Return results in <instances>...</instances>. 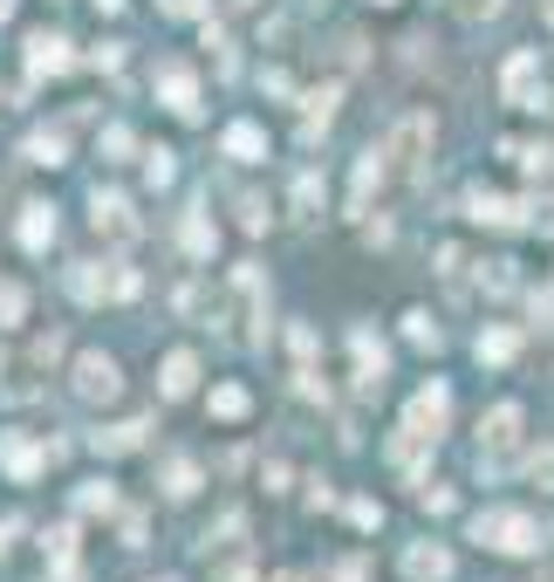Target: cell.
Segmentation results:
<instances>
[{
	"label": "cell",
	"instance_id": "74e56055",
	"mask_svg": "<svg viewBox=\"0 0 554 582\" xmlns=\"http://www.w3.org/2000/svg\"><path fill=\"white\" fill-rule=\"evenodd\" d=\"M486 288H493V295H506V288H513V261H493V275H486Z\"/></svg>",
	"mask_w": 554,
	"mask_h": 582
},
{
	"label": "cell",
	"instance_id": "3957f363",
	"mask_svg": "<svg viewBox=\"0 0 554 582\" xmlns=\"http://www.w3.org/2000/svg\"><path fill=\"white\" fill-rule=\"evenodd\" d=\"M445 418H452V391H445V384H424V391L411 398V411H404V432L439 439V432H445Z\"/></svg>",
	"mask_w": 554,
	"mask_h": 582
},
{
	"label": "cell",
	"instance_id": "4fadbf2b",
	"mask_svg": "<svg viewBox=\"0 0 554 582\" xmlns=\"http://www.w3.org/2000/svg\"><path fill=\"white\" fill-rule=\"evenodd\" d=\"M49 241H55V206H28V213H21V247L42 254Z\"/></svg>",
	"mask_w": 554,
	"mask_h": 582
},
{
	"label": "cell",
	"instance_id": "e575fe53",
	"mask_svg": "<svg viewBox=\"0 0 554 582\" xmlns=\"http://www.w3.org/2000/svg\"><path fill=\"white\" fill-rule=\"evenodd\" d=\"M424 508H431V514H452L459 500H452V487H424Z\"/></svg>",
	"mask_w": 554,
	"mask_h": 582
},
{
	"label": "cell",
	"instance_id": "4316f807",
	"mask_svg": "<svg viewBox=\"0 0 554 582\" xmlns=\"http://www.w3.org/2000/svg\"><path fill=\"white\" fill-rule=\"evenodd\" d=\"M404 336H411L418 349H439V323H431V316H404Z\"/></svg>",
	"mask_w": 554,
	"mask_h": 582
},
{
	"label": "cell",
	"instance_id": "f546056e",
	"mask_svg": "<svg viewBox=\"0 0 554 582\" xmlns=\"http://www.w3.org/2000/svg\"><path fill=\"white\" fill-rule=\"evenodd\" d=\"M137 288H144V282H137V267H110V295H116V302H131Z\"/></svg>",
	"mask_w": 554,
	"mask_h": 582
},
{
	"label": "cell",
	"instance_id": "484cf974",
	"mask_svg": "<svg viewBox=\"0 0 554 582\" xmlns=\"http://www.w3.org/2000/svg\"><path fill=\"white\" fill-rule=\"evenodd\" d=\"M28 159H34V165H62V137H55V131H34V137H28Z\"/></svg>",
	"mask_w": 554,
	"mask_h": 582
},
{
	"label": "cell",
	"instance_id": "ab89813d",
	"mask_svg": "<svg viewBox=\"0 0 554 582\" xmlns=\"http://www.w3.org/2000/svg\"><path fill=\"white\" fill-rule=\"evenodd\" d=\"M336 582H363V555H349V562L336 569Z\"/></svg>",
	"mask_w": 554,
	"mask_h": 582
},
{
	"label": "cell",
	"instance_id": "836d02e7",
	"mask_svg": "<svg viewBox=\"0 0 554 582\" xmlns=\"http://www.w3.org/2000/svg\"><path fill=\"white\" fill-rule=\"evenodd\" d=\"M157 8L178 14V21H199V14H206V0H157Z\"/></svg>",
	"mask_w": 554,
	"mask_h": 582
},
{
	"label": "cell",
	"instance_id": "bcb514c9",
	"mask_svg": "<svg viewBox=\"0 0 554 582\" xmlns=\"http://www.w3.org/2000/svg\"><path fill=\"white\" fill-rule=\"evenodd\" d=\"M165 582H172V575H165Z\"/></svg>",
	"mask_w": 554,
	"mask_h": 582
},
{
	"label": "cell",
	"instance_id": "8d00e7d4",
	"mask_svg": "<svg viewBox=\"0 0 554 582\" xmlns=\"http://www.w3.org/2000/svg\"><path fill=\"white\" fill-rule=\"evenodd\" d=\"M349 521H356V528H377V521H383V508H377V500H356Z\"/></svg>",
	"mask_w": 554,
	"mask_h": 582
},
{
	"label": "cell",
	"instance_id": "ffe728a7",
	"mask_svg": "<svg viewBox=\"0 0 554 582\" xmlns=\"http://www.w3.org/2000/svg\"><path fill=\"white\" fill-rule=\"evenodd\" d=\"M165 493H172V500H192V493H199V466L172 459V466H165Z\"/></svg>",
	"mask_w": 554,
	"mask_h": 582
},
{
	"label": "cell",
	"instance_id": "603a6c76",
	"mask_svg": "<svg viewBox=\"0 0 554 582\" xmlns=\"http://www.w3.org/2000/svg\"><path fill=\"white\" fill-rule=\"evenodd\" d=\"M377 178H383V159H377V151H370V159H363V165H356V200H349L356 213H363V206H370V192H377Z\"/></svg>",
	"mask_w": 554,
	"mask_h": 582
},
{
	"label": "cell",
	"instance_id": "83f0119b",
	"mask_svg": "<svg viewBox=\"0 0 554 582\" xmlns=\"http://www.w3.org/2000/svg\"><path fill=\"white\" fill-rule=\"evenodd\" d=\"M527 473H534V487H547V493H554V439L527 459Z\"/></svg>",
	"mask_w": 554,
	"mask_h": 582
},
{
	"label": "cell",
	"instance_id": "ba28073f",
	"mask_svg": "<svg viewBox=\"0 0 554 582\" xmlns=\"http://www.w3.org/2000/svg\"><path fill=\"white\" fill-rule=\"evenodd\" d=\"M96 233H110V241H137V213L124 192H96Z\"/></svg>",
	"mask_w": 554,
	"mask_h": 582
},
{
	"label": "cell",
	"instance_id": "7c38bea8",
	"mask_svg": "<svg viewBox=\"0 0 554 582\" xmlns=\"http://www.w3.org/2000/svg\"><path fill=\"white\" fill-rule=\"evenodd\" d=\"M480 439H486L493 452H506L513 439H521V405H493V411H486V425H480Z\"/></svg>",
	"mask_w": 554,
	"mask_h": 582
},
{
	"label": "cell",
	"instance_id": "60d3db41",
	"mask_svg": "<svg viewBox=\"0 0 554 582\" xmlns=\"http://www.w3.org/2000/svg\"><path fill=\"white\" fill-rule=\"evenodd\" d=\"M21 534V521H0V555H8V541Z\"/></svg>",
	"mask_w": 554,
	"mask_h": 582
},
{
	"label": "cell",
	"instance_id": "44dd1931",
	"mask_svg": "<svg viewBox=\"0 0 554 582\" xmlns=\"http://www.w3.org/2000/svg\"><path fill=\"white\" fill-rule=\"evenodd\" d=\"M185 254H192V261L213 254V219H206V213H185Z\"/></svg>",
	"mask_w": 554,
	"mask_h": 582
},
{
	"label": "cell",
	"instance_id": "9c48e42d",
	"mask_svg": "<svg viewBox=\"0 0 554 582\" xmlns=\"http://www.w3.org/2000/svg\"><path fill=\"white\" fill-rule=\"evenodd\" d=\"M349 349H356V391H383V343L370 329H356Z\"/></svg>",
	"mask_w": 554,
	"mask_h": 582
},
{
	"label": "cell",
	"instance_id": "e0dca14e",
	"mask_svg": "<svg viewBox=\"0 0 554 582\" xmlns=\"http://www.w3.org/2000/svg\"><path fill=\"white\" fill-rule=\"evenodd\" d=\"M69 295H75V302H103V295H110V275H103L96 261H83V267H69Z\"/></svg>",
	"mask_w": 554,
	"mask_h": 582
},
{
	"label": "cell",
	"instance_id": "d4e9b609",
	"mask_svg": "<svg viewBox=\"0 0 554 582\" xmlns=\"http://www.w3.org/2000/svg\"><path fill=\"white\" fill-rule=\"evenodd\" d=\"M75 508H83V514H110V508H116V487H110V480H90L83 493H75Z\"/></svg>",
	"mask_w": 554,
	"mask_h": 582
},
{
	"label": "cell",
	"instance_id": "9a60e30c",
	"mask_svg": "<svg viewBox=\"0 0 554 582\" xmlns=\"http://www.w3.org/2000/svg\"><path fill=\"white\" fill-rule=\"evenodd\" d=\"M144 432H151V425H144V418H131V425H110V432H90V446H96V452H137V446H144Z\"/></svg>",
	"mask_w": 554,
	"mask_h": 582
},
{
	"label": "cell",
	"instance_id": "b9f144b4",
	"mask_svg": "<svg viewBox=\"0 0 554 582\" xmlns=\"http://www.w3.org/2000/svg\"><path fill=\"white\" fill-rule=\"evenodd\" d=\"M219 582H254V569H247V562H240V569H226V575H219Z\"/></svg>",
	"mask_w": 554,
	"mask_h": 582
},
{
	"label": "cell",
	"instance_id": "30bf717a",
	"mask_svg": "<svg viewBox=\"0 0 554 582\" xmlns=\"http://www.w3.org/2000/svg\"><path fill=\"white\" fill-rule=\"evenodd\" d=\"M404 575H411V582H445V575H452V549L418 541V549H404Z\"/></svg>",
	"mask_w": 554,
	"mask_h": 582
},
{
	"label": "cell",
	"instance_id": "277c9868",
	"mask_svg": "<svg viewBox=\"0 0 554 582\" xmlns=\"http://www.w3.org/2000/svg\"><path fill=\"white\" fill-rule=\"evenodd\" d=\"M75 391H83L90 405H110L116 391H124V377H116V364L103 357V349H90V357H75Z\"/></svg>",
	"mask_w": 554,
	"mask_h": 582
},
{
	"label": "cell",
	"instance_id": "ee69618b",
	"mask_svg": "<svg viewBox=\"0 0 554 582\" xmlns=\"http://www.w3.org/2000/svg\"><path fill=\"white\" fill-rule=\"evenodd\" d=\"M8 14H14V0H0V21H8Z\"/></svg>",
	"mask_w": 554,
	"mask_h": 582
},
{
	"label": "cell",
	"instance_id": "ac0fdd59",
	"mask_svg": "<svg viewBox=\"0 0 554 582\" xmlns=\"http://www.w3.org/2000/svg\"><path fill=\"white\" fill-rule=\"evenodd\" d=\"M506 103H534V55L506 62Z\"/></svg>",
	"mask_w": 554,
	"mask_h": 582
},
{
	"label": "cell",
	"instance_id": "1f68e13d",
	"mask_svg": "<svg viewBox=\"0 0 554 582\" xmlns=\"http://www.w3.org/2000/svg\"><path fill=\"white\" fill-rule=\"evenodd\" d=\"M452 14H465V21H493L500 0H452Z\"/></svg>",
	"mask_w": 554,
	"mask_h": 582
},
{
	"label": "cell",
	"instance_id": "7bdbcfd3",
	"mask_svg": "<svg viewBox=\"0 0 554 582\" xmlns=\"http://www.w3.org/2000/svg\"><path fill=\"white\" fill-rule=\"evenodd\" d=\"M96 8H103V14H116V8H124V0H96Z\"/></svg>",
	"mask_w": 554,
	"mask_h": 582
},
{
	"label": "cell",
	"instance_id": "7a4b0ae2",
	"mask_svg": "<svg viewBox=\"0 0 554 582\" xmlns=\"http://www.w3.org/2000/svg\"><path fill=\"white\" fill-rule=\"evenodd\" d=\"M424 151H431V116H404V124L390 131V144L377 151V159H383V172L418 178V172H424Z\"/></svg>",
	"mask_w": 554,
	"mask_h": 582
},
{
	"label": "cell",
	"instance_id": "8fae6325",
	"mask_svg": "<svg viewBox=\"0 0 554 582\" xmlns=\"http://www.w3.org/2000/svg\"><path fill=\"white\" fill-rule=\"evenodd\" d=\"M0 466H8V473L14 480H34V473H42V466H49V452H34L21 432H0Z\"/></svg>",
	"mask_w": 554,
	"mask_h": 582
},
{
	"label": "cell",
	"instance_id": "f35d334b",
	"mask_svg": "<svg viewBox=\"0 0 554 582\" xmlns=\"http://www.w3.org/2000/svg\"><path fill=\"white\" fill-rule=\"evenodd\" d=\"M49 582H83V562H75V555H62V562H55V575H49Z\"/></svg>",
	"mask_w": 554,
	"mask_h": 582
},
{
	"label": "cell",
	"instance_id": "d590c367",
	"mask_svg": "<svg viewBox=\"0 0 554 582\" xmlns=\"http://www.w3.org/2000/svg\"><path fill=\"white\" fill-rule=\"evenodd\" d=\"M144 172H151V185H172V151H151Z\"/></svg>",
	"mask_w": 554,
	"mask_h": 582
},
{
	"label": "cell",
	"instance_id": "d6986e66",
	"mask_svg": "<svg viewBox=\"0 0 554 582\" xmlns=\"http://www.w3.org/2000/svg\"><path fill=\"white\" fill-rule=\"evenodd\" d=\"M472 349H480V364H513V349H521V336H513V329H486V336L472 343Z\"/></svg>",
	"mask_w": 554,
	"mask_h": 582
},
{
	"label": "cell",
	"instance_id": "cb8c5ba5",
	"mask_svg": "<svg viewBox=\"0 0 554 582\" xmlns=\"http://www.w3.org/2000/svg\"><path fill=\"white\" fill-rule=\"evenodd\" d=\"M247 391H240V384H219V391H213V418H247Z\"/></svg>",
	"mask_w": 554,
	"mask_h": 582
},
{
	"label": "cell",
	"instance_id": "52a82bcc",
	"mask_svg": "<svg viewBox=\"0 0 554 582\" xmlns=\"http://www.w3.org/2000/svg\"><path fill=\"white\" fill-rule=\"evenodd\" d=\"M472 219H480V226H527V200H506V192H472Z\"/></svg>",
	"mask_w": 554,
	"mask_h": 582
},
{
	"label": "cell",
	"instance_id": "f1b7e54d",
	"mask_svg": "<svg viewBox=\"0 0 554 582\" xmlns=\"http://www.w3.org/2000/svg\"><path fill=\"white\" fill-rule=\"evenodd\" d=\"M206 49H213L219 75H233V42H226V28H213V21H206Z\"/></svg>",
	"mask_w": 554,
	"mask_h": 582
},
{
	"label": "cell",
	"instance_id": "7402d4cb",
	"mask_svg": "<svg viewBox=\"0 0 554 582\" xmlns=\"http://www.w3.org/2000/svg\"><path fill=\"white\" fill-rule=\"evenodd\" d=\"M28 316V288L21 282H0V329H14Z\"/></svg>",
	"mask_w": 554,
	"mask_h": 582
},
{
	"label": "cell",
	"instance_id": "2e32d148",
	"mask_svg": "<svg viewBox=\"0 0 554 582\" xmlns=\"http://www.w3.org/2000/svg\"><path fill=\"white\" fill-rule=\"evenodd\" d=\"M226 159H240V165L267 159V137H260L254 124H226Z\"/></svg>",
	"mask_w": 554,
	"mask_h": 582
},
{
	"label": "cell",
	"instance_id": "d6a6232c",
	"mask_svg": "<svg viewBox=\"0 0 554 582\" xmlns=\"http://www.w3.org/2000/svg\"><path fill=\"white\" fill-rule=\"evenodd\" d=\"M295 206H301V219H315V206H322V185L301 178V185H295Z\"/></svg>",
	"mask_w": 554,
	"mask_h": 582
},
{
	"label": "cell",
	"instance_id": "f6af8a7d",
	"mask_svg": "<svg viewBox=\"0 0 554 582\" xmlns=\"http://www.w3.org/2000/svg\"><path fill=\"white\" fill-rule=\"evenodd\" d=\"M377 8H390V0H377Z\"/></svg>",
	"mask_w": 554,
	"mask_h": 582
},
{
	"label": "cell",
	"instance_id": "6da1fadb",
	"mask_svg": "<svg viewBox=\"0 0 554 582\" xmlns=\"http://www.w3.org/2000/svg\"><path fill=\"white\" fill-rule=\"evenodd\" d=\"M472 541H480V549H500V555H534V549H547V528L534 514H521V508H486L480 521H472Z\"/></svg>",
	"mask_w": 554,
	"mask_h": 582
},
{
	"label": "cell",
	"instance_id": "8992f818",
	"mask_svg": "<svg viewBox=\"0 0 554 582\" xmlns=\"http://www.w3.org/2000/svg\"><path fill=\"white\" fill-rule=\"evenodd\" d=\"M157 96H165V110H178V116H199V83H192L185 62H165V69H157Z\"/></svg>",
	"mask_w": 554,
	"mask_h": 582
},
{
	"label": "cell",
	"instance_id": "4dcf8cb0",
	"mask_svg": "<svg viewBox=\"0 0 554 582\" xmlns=\"http://www.w3.org/2000/svg\"><path fill=\"white\" fill-rule=\"evenodd\" d=\"M103 151H110V159H131V151H137V137H131L124 124H110V131H103Z\"/></svg>",
	"mask_w": 554,
	"mask_h": 582
},
{
	"label": "cell",
	"instance_id": "5b68a950",
	"mask_svg": "<svg viewBox=\"0 0 554 582\" xmlns=\"http://www.w3.org/2000/svg\"><path fill=\"white\" fill-rule=\"evenodd\" d=\"M28 69H34V75H69V69H75V55H69V42H62L55 28H34V34H28Z\"/></svg>",
	"mask_w": 554,
	"mask_h": 582
},
{
	"label": "cell",
	"instance_id": "5bb4252c",
	"mask_svg": "<svg viewBox=\"0 0 554 582\" xmlns=\"http://www.w3.org/2000/svg\"><path fill=\"white\" fill-rule=\"evenodd\" d=\"M192 384H199V357H192V349H172L165 357V398H185Z\"/></svg>",
	"mask_w": 554,
	"mask_h": 582
}]
</instances>
